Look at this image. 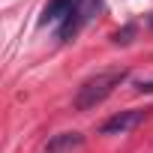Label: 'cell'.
<instances>
[{
	"label": "cell",
	"instance_id": "cell-1",
	"mask_svg": "<svg viewBox=\"0 0 153 153\" xmlns=\"http://www.w3.org/2000/svg\"><path fill=\"white\" fill-rule=\"evenodd\" d=\"M120 81H126V69H108V72H99V75L87 78V81L78 87L72 105L78 108V111H90V108H96L99 102H105V99L114 93V87H120Z\"/></svg>",
	"mask_w": 153,
	"mask_h": 153
},
{
	"label": "cell",
	"instance_id": "cell-6",
	"mask_svg": "<svg viewBox=\"0 0 153 153\" xmlns=\"http://www.w3.org/2000/svg\"><path fill=\"white\" fill-rule=\"evenodd\" d=\"M132 33H135V27H132V24H129V27H123V30L117 33V42H129V36H132Z\"/></svg>",
	"mask_w": 153,
	"mask_h": 153
},
{
	"label": "cell",
	"instance_id": "cell-7",
	"mask_svg": "<svg viewBox=\"0 0 153 153\" xmlns=\"http://www.w3.org/2000/svg\"><path fill=\"white\" fill-rule=\"evenodd\" d=\"M135 90H141V93H153V81H138Z\"/></svg>",
	"mask_w": 153,
	"mask_h": 153
},
{
	"label": "cell",
	"instance_id": "cell-3",
	"mask_svg": "<svg viewBox=\"0 0 153 153\" xmlns=\"http://www.w3.org/2000/svg\"><path fill=\"white\" fill-rule=\"evenodd\" d=\"M141 123H144V111L141 108H129V111H117L114 117H108L99 126V132L102 135H126V132L138 129Z\"/></svg>",
	"mask_w": 153,
	"mask_h": 153
},
{
	"label": "cell",
	"instance_id": "cell-2",
	"mask_svg": "<svg viewBox=\"0 0 153 153\" xmlns=\"http://www.w3.org/2000/svg\"><path fill=\"white\" fill-rule=\"evenodd\" d=\"M99 6H102V0H75L72 12H69V15L60 21V27H57V36H60L63 42H69L87 21H93V15L99 12Z\"/></svg>",
	"mask_w": 153,
	"mask_h": 153
},
{
	"label": "cell",
	"instance_id": "cell-5",
	"mask_svg": "<svg viewBox=\"0 0 153 153\" xmlns=\"http://www.w3.org/2000/svg\"><path fill=\"white\" fill-rule=\"evenodd\" d=\"M81 135L78 132H63V135H57L54 141H51V150H60V147H81Z\"/></svg>",
	"mask_w": 153,
	"mask_h": 153
},
{
	"label": "cell",
	"instance_id": "cell-4",
	"mask_svg": "<svg viewBox=\"0 0 153 153\" xmlns=\"http://www.w3.org/2000/svg\"><path fill=\"white\" fill-rule=\"evenodd\" d=\"M72 6H75V0H48L45 9H42L39 24H60V21L72 12Z\"/></svg>",
	"mask_w": 153,
	"mask_h": 153
}]
</instances>
